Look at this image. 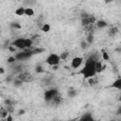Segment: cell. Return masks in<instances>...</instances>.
Returning a JSON list of instances; mask_svg holds the SVG:
<instances>
[{
  "label": "cell",
  "instance_id": "cell-1",
  "mask_svg": "<svg viewBox=\"0 0 121 121\" xmlns=\"http://www.w3.org/2000/svg\"><path fill=\"white\" fill-rule=\"evenodd\" d=\"M95 62H96V60L92 56H90L87 59L83 69L80 71V74H82L84 76V78H93L96 73L95 72Z\"/></svg>",
  "mask_w": 121,
  "mask_h": 121
},
{
  "label": "cell",
  "instance_id": "cell-24",
  "mask_svg": "<svg viewBox=\"0 0 121 121\" xmlns=\"http://www.w3.org/2000/svg\"><path fill=\"white\" fill-rule=\"evenodd\" d=\"M22 83H23V80H16V81H14V85L15 86H20V85H22Z\"/></svg>",
  "mask_w": 121,
  "mask_h": 121
},
{
  "label": "cell",
  "instance_id": "cell-25",
  "mask_svg": "<svg viewBox=\"0 0 121 121\" xmlns=\"http://www.w3.org/2000/svg\"><path fill=\"white\" fill-rule=\"evenodd\" d=\"M43 69L42 66H37V67H36V72L41 73V72H43Z\"/></svg>",
  "mask_w": 121,
  "mask_h": 121
},
{
  "label": "cell",
  "instance_id": "cell-4",
  "mask_svg": "<svg viewBox=\"0 0 121 121\" xmlns=\"http://www.w3.org/2000/svg\"><path fill=\"white\" fill-rule=\"evenodd\" d=\"M31 55H33L32 51H25V52H21L15 55V59L16 60H26L27 58H29Z\"/></svg>",
  "mask_w": 121,
  "mask_h": 121
},
{
  "label": "cell",
  "instance_id": "cell-30",
  "mask_svg": "<svg viewBox=\"0 0 121 121\" xmlns=\"http://www.w3.org/2000/svg\"><path fill=\"white\" fill-rule=\"evenodd\" d=\"M5 73V70H4V68H0V74L1 75H3Z\"/></svg>",
  "mask_w": 121,
  "mask_h": 121
},
{
  "label": "cell",
  "instance_id": "cell-18",
  "mask_svg": "<svg viewBox=\"0 0 121 121\" xmlns=\"http://www.w3.org/2000/svg\"><path fill=\"white\" fill-rule=\"evenodd\" d=\"M10 26L11 27H14V28H17V29H20L21 28V26L18 23H11L10 24Z\"/></svg>",
  "mask_w": 121,
  "mask_h": 121
},
{
  "label": "cell",
  "instance_id": "cell-33",
  "mask_svg": "<svg viewBox=\"0 0 121 121\" xmlns=\"http://www.w3.org/2000/svg\"><path fill=\"white\" fill-rule=\"evenodd\" d=\"M118 100H119V101H121V95H120V96H119V98H118Z\"/></svg>",
  "mask_w": 121,
  "mask_h": 121
},
{
  "label": "cell",
  "instance_id": "cell-8",
  "mask_svg": "<svg viewBox=\"0 0 121 121\" xmlns=\"http://www.w3.org/2000/svg\"><path fill=\"white\" fill-rule=\"evenodd\" d=\"M102 71H103V65H102L101 61L97 60V61L95 62V72H96V73H100V72H102Z\"/></svg>",
  "mask_w": 121,
  "mask_h": 121
},
{
  "label": "cell",
  "instance_id": "cell-34",
  "mask_svg": "<svg viewBox=\"0 0 121 121\" xmlns=\"http://www.w3.org/2000/svg\"><path fill=\"white\" fill-rule=\"evenodd\" d=\"M110 121H115V120H110Z\"/></svg>",
  "mask_w": 121,
  "mask_h": 121
},
{
  "label": "cell",
  "instance_id": "cell-10",
  "mask_svg": "<svg viewBox=\"0 0 121 121\" xmlns=\"http://www.w3.org/2000/svg\"><path fill=\"white\" fill-rule=\"evenodd\" d=\"M25 11H26V9L21 7V8H18L15 10V14L18 15V16H23V15H25Z\"/></svg>",
  "mask_w": 121,
  "mask_h": 121
},
{
  "label": "cell",
  "instance_id": "cell-3",
  "mask_svg": "<svg viewBox=\"0 0 121 121\" xmlns=\"http://www.w3.org/2000/svg\"><path fill=\"white\" fill-rule=\"evenodd\" d=\"M58 95V91L56 89H51V90H48L44 93V99L46 101H50V100H53L54 97H56Z\"/></svg>",
  "mask_w": 121,
  "mask_h": 121
},
{
  "label": "cell",
  "instance_id": "cell-26",
  "mask_svg": "<svg viewBox=\"0 0 121 121\" xmlns=\"http://www.w3.org/2000/svg\"><path fill=\"white\" fill-rule=\"evenodd\" d=\"M6 120H7V121H13V119H12V116H11V114H9V115H8V117L6 118Z\"/></svg>",
  "mask_w": 121,
  "mask_h": 121
},
{
  "label": "cell",
  "instance_id": "cell-29",
  "mask_svg": "<svg viewBox=\"0 0 121 121\" xmlns=\"http://www.w3.org/2000/svg\"><path fill=\"white\" fill-rule=\"evenodd\" d=\"M24 113H25V110H20L19 112H18L19 115H22V114H24Z\"/></svg>",
  "mask_w": 121,
  "mask_h": 121
},
{
  "label": "cell",
  "instance_id": "cell-16",
  "mask_svg": "<svg viewBox=\"0 0 121 121\" xmlns=\"http://www.w3.org/2000/svg\"><path fill=\"white\" fill-rule=\"evenodd\" d=\"M102 59L104 60H109V55H108V53L106 52V51H102Z\"/></svg>",
  "mask_w": 121,
  "mask_h": 121
},
{
  "label": "cell",
  "instance_id": "cell-27",
  "mask_svg": "<svg viewBox=\"0 0 121 121\" xmlns=\"http://www.w3.org/2000/svg\"><path fill=\"white\" fill-rule=\"evenodd\" d=\"M88 83H89V84H93V83H94V79H93L92 78H88Z\"/></svg>",
  "mask_w": 121,
  "mask_h": 121
},
{
  "label": "cell",
  "instance_id": "cell-6",
  "mask_svg": "<svg viewBox=\"0 0 121 121\" xmlns=\"http://www.w3.org/2000/svg\"><path fill=\"white\" fill-rule=\"evenodd\" d=\"M82 61H83V59H82V58H80V57H76V58H74V59L72 60L71 65H72L73 68H78V67H79V66L81 65Z\"/></svg>",
  "mask_w": 121,
  "mask_h": 121
},
{
  "label": "cell",
  "instance_id": "cell-32",
  "mask_svg": "<svg viewBox=\"0 0 121 121\" xmlns=\"http://www.w3.org/2000/svg\"><path fill=\"white\" fill-rule=\"evenodd\" d=\"M117 113H118V114H121V106L119 107V109H118V111H117Z\"/></svg>",
  "mask_w": 121,
  "mask_h": 121
},
{
  "label": "cell",
  "instance_id": "cell-28",
  "mask_svg": "<svg viewBox=\"0 0 121 121\" xmlns=\"http://www.w3.org/2000/svg\"><path fill=\"white\" fill-rule=\"evenodd\" d=\"M74 95H76V92H75V91H71V92H69V95H70V96H73Z\"/></svg>",
  "mask_w": 121,
  "mask_h": 121
},
{
  "label": "cell",
  "instance_id": "cell-2",
  "mask_svg": "<svg viewBox=\"0 0 121 121\" xmlns=\"http://www.w3.org/2000/svg\"><path fill=\"white\" fill-rule=\"evenodd\" d=\"M60 60V56H58L57 54H50L46 59V63L51 65V66H55V65L59 64Z\"/></svg>",
  "mask_w": 121,
  "mask_h": 121
},
{
  "label": "cell",
  "instance_id": "cell-19",
  "mask_svg": "<svg viewBox=\"0 0 121 121\" xmlns=\"http://www.w3.org/2000/svg\"><path fill=\"white\" fill-rule=\"evenodd\" d=\"M44 51V49H43V48H41V49H35V50H32V53L33 54H40V53H42V52H43Z\"/></svg>",
  "mask_w": 121,
  "mask_h": 121
},
{
  "label": "cell",
  "instance_id": "cell-22",
  "mask_svg": "<svg viewBox=\"0 0 121 121\" xmlns=\"http://www.w3.org/2000/svg\"><path fill=\"white\" fill-rule=\"evenodd\" d=\"M15 57H9V59H8V62L9 63H12V62H14L15 61Z\"/></svg>",
  "mask_w": 121,
  "mask_h": 121
},
{
  "label": "cell",
  "instance_id": "cell-15",
  "mask_svg": "<svg viewBox=\"0 0 121 121\" xmlns=\"http://www.w3.org/2000/svg\"><path fill=\"white\" fill-rule=\"evenodd\" d=\"M9 113V112H8V110H5V109H1V116L2 117H8V114Z\"/></svg>",
  "mask_w": 121,
  "mask_h": 121
},
{
  "label": "cell",
  "instance_id": "cell-31",
  "mask_svg": "<svg viewBox=\"0 0 121 121\" xmlns=\"http://www.w3.org/2000/svg\"><path fill=\"white\" fill-rule=\"evenodd\" d=\"M9 49L10 51H15V48H14V47H12V46H9Z\"/></svg>",
  "mask_w": 121,
  "mask_h": 121
},
{
  "label": "cell",
  "instance_id": "cell-5",
  "mask_svg": "<svg viewBox=\"0 0 121 121\" xmlns=\"http://www.w3.org/2000/svg\"><path fill=\"white\" fill-rule=\"evenodd\" d=\"M12 45H14L15 47H17V48H19V49H24V48H26V45H25V39H23V38H18V39H16L15 41H13Z\"/></svg>",
  "mask_w": 121,
  "mask_h": 121
},
{
  "label": "cell",
  "instance_id": "cell-11",
  "mask_svg": "<svg viewBox=\"0 0 121 121\" xmlns=\"http://www.w3.org/2000/svg\"><path fill=\"white\" fill-rule=\"evenodd\" d=\"M96 26H97L98 28H103V27H105L107 26V23L105 21H103V20H98L96 22Z\"/></svg>",
  "mask_w": 121,
  "mask_h": 121
},
{
  "label": "cell",
  "instance_id": "cell-23",
  "mask_svg": "<svg viewBox=\"0 0 121 121\" xmlns=\"http://www.w3.org/2000/svg\"><path fill=\"white\" fill-rule=\"evenodd\" d=\"M87 41H88V43H93V41H94V37H93V35H89V36H88V38H87Z\"/></svg>",
  "mask_w": 121,
  "mask_h": 121
},
{
  "label": "cell",
  "instance_id": "cell-9",
  "mask_svg": "<svg viewBox=\"0 0 121 121\" xmlns=\"http://www.w3.org/2000/svg\"><path fill=\"white\" fill-rule=\"evenodd\" d=\"M112 87L116 88L118 90H121V78H118L115 81H113V83L112 84Z\"/></svg>",
  "mask_w": 121,
  "mask_h": 121
},
{
  "label": "cell",
  "instance_id": "cell-20",
  "mask_svg": "<svg viewBox=\"0 0 121 121\" xmlns=\"http://www.w3.org/2000/svg\"><path fill=\"white\" fill-rule=\"evenodd\" d=\"M116 32H117V28L116 27H112V28L110 29V34L111 35H114Z\"/></svg>",
  "mask_w": 121,
  "mask_h": 121
},
{
  "label": "cell",
  "instance_id": "cell-14",
  "mask_svg": "<svg viewBox=\"0 0 121 121\" xmlns=\"http://www.w3.org/2000/svg\"><path fill=\"white\" fill-rule=\"evenodd\" d=\"M50 30V26L48 25V24H44L43 26V27H42V31H43V32H48Z\"/></svg>",
  "mask_w": 121,
  "mask_h": 121
},
{
  "label": "cell",
  "instance_id": "cell-12",
  "mask_svg": "<svg viewBox=\"0 0 121 121\" xmlns=\"http://www.w3.org/2000/svg\"><path fill=\"white\" fill-rule=\"evenodd\" d=\"M25 15H26V16H33L34 15V10L31 8H26V11H25Z\"/></svg>",
  "mask_w": 121,
  "mask_h": 121
},
{
  "label": "cell",
  "instance_id": "cell-17",
  "mask_svg": "<svg viewBox=\"0 0 121 121\" xmlns=\"http://www.w3.org/2000/svg\"><path fill=\"white\" fill-rule=\"evenodd\" d=\"M60 98H61V97H60V96H58V95H57L56 97H54V99L52 100V102H53L54 104H59V103L61 101V99H60Z\"/></svg>",
  "mask_w": 121,
  "mask_h": 121
},
{
  "label": "cell",
  "instance_id": "cell-21",
  "mask_svg": "<svg viewBox=\"0 0 121 121\" xmlns=\"http://www.w3.org/2000/svg\"><path fill=\"white\" fill-rule=\"evenodd\" d=\"M60 57V60H65V59L68 57V53H67V52H63Z\"/></svg>",
  "mask_w": 121,
  "mask_h": 121
},
{
  "label": "cell",
  "instance_id": "cell-7",
  "mask_svg": "<svg viewBox=\"0 0 121 121\" xmlns=\"http://www.w3.org/2000/svg\"><path fill=\"white\" fill-rule=\"evenodd\" d=\"M79 121H95V120H94V118L92 117L91 113H86V114H84V115L80 118Z\"/></svg>",
  "mask_w": 121,
  "mask_h": 121
},
{
  "label": "cell",
  "instance_id": "cell-13",
  "mask_svg": "<svg viewBox=\"0 0 121 121\" xmlns=\"http://www.w3.org/2000/svg\"><path fill=\"white\" fill-rule=\"evenodd\" d=\"M25 45H26V48H30V47H31V45H32V40H31V39H29V38L25 39Z\"/></svg>",
  "mask_w": 121,
  "mask_h": 121
},
{
  "label": "cell",
  "instance_id": "cell-35",
  "mask_svg": "<svg viewBox=\"0 0 121 121\" xmlns=\"http://www.w3.org/2000/svg\"><path fill=\"white\" fill-rule=\"evenodd\" d=\"M3 121H7V120H3Z\"/></svg>",
  "mask_w": 121,
  "mask_h": 121
}]
</instances>
